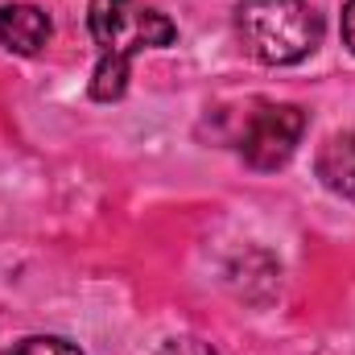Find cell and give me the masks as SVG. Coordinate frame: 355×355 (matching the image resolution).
Returning a JSON list of instances; mask_svg holds the SVG:
<instances>
[{"label":"cell","instance_id":"obj_5","mask_svg":"<svg viewBox=\"0 0 355 355\" xmlns=\"http://www.w3.org/2000/svg\"><path fill=\"white\" fill-rule=\"evenodd\" d=\"M314 170H318L327 190H335L339 198H352L355 202V132H335L318 149Z\"/></svg>","mask_w":355,"mask_h":355},{"label":"cell","instance_id":"obj_7","mask_svg":"<svg viewBox=\"0 0 355 355\" xmlns=\"http://www.w3.org/2000/svg\"><path fill=\"white\" fill-rule=\"evenodd\" d=\"M157 355H215V347L202 339H170L157 347Z\"/></svg>","mask_w":355,"mask_h":355},{"label":"cell","instance_id":"obj_8","mask_svg":"<svg viewBox=\"0 0 355 355\" xmlns=\"http://www.w3.org/2000/svg\"><path fill=\"white\" fill-rule=\"evenodd\" d=\"M343 46L355 54V0L343 4Z\"/></svg>","mask_w":355,"mask_h":355},{"label":"cell","instance_id":"obj_4","mask_svg":"<svg viewBox=\"0 0 355 355\" xmlns=\"http://www.w3.org/2000/svg\"><path fill=\"white\" fill-rule=\"evenodd\" d=\"M50 42V17L37 4H0V46L33 58Z\"/></svg>","mask_w":355,"mask_h":355},{"label":"cell","instance_id":"obj_2","mask_svg":"<svg viewBox=\"0 0 355 355\" xmlns=\"http://www.w3.org/2000/svg\"><path fill=\"white\" fill-rule=\"evenodd\" d=\"M236 37L248 58L293 67L322 46V17L306 0H236Z\"/></svg>","mask_w":355,"mask_h":355},{"label":"cell","instance_id":"obj_3","mask_svg":"<svg viewBox=\"0 0 355 355\" xmlns=\"http://www.w3.org/2000/svg\"><path fill=\"white\" fill-rule=\"evenodd\" d=\"M302 132H306L302 107H293V103H261L248 116L244 132H240V157L252 170H281L297 153Z\"/></svg>","mask_w":355,"mask_h":355},{"label":"cell","instance_id":"obj_1","mask_svg":"<svg viewBox=\"0 0 355 355\" xmlns=\"http://www.w3.org/2000/svg\"><path fill=\"white\" fill-rule=\"evenodd\" d=\"M87 29L99 46L91 75V99L112 103L128 91V71L141 50H166L178 42V25L145 0H91Z\"/></svg>","mask_w":355,"mask_h":355},{"label":"cell","instance_id":"obj_6","mask_svg":"<svg viewBox=\"0 0 355 355\" xmlns=\"http://www.w3.org/2000/svg\"><path fill=\"white\" fill-rule=\"evenodd\" d=\"M0 355H83V352L75 343L58 339V335H29V339L12 343L8 352H0Z\"/></svg>","mask_w":355,"mask_h":355}]
</instances>
